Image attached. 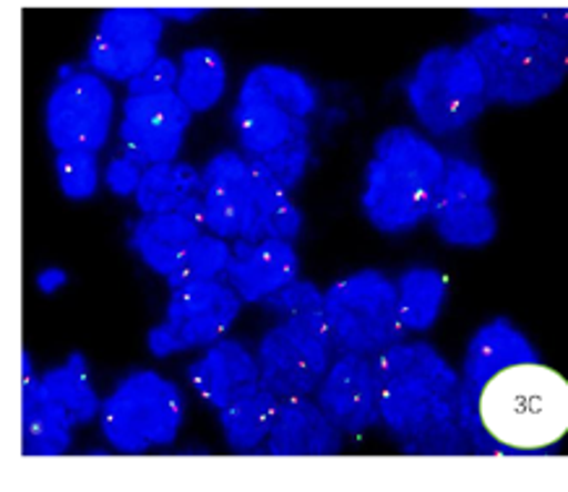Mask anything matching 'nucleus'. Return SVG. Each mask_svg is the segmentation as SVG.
I'll use <instances>...</instances> for the list:
<instances>
[{"instance_id": "nucleus-1", "label": "nucleus", "mask_w": 568, "mask_h": 492, "mask_svg": "<svg viewBox=\"0 0 568 492\" xmlns=\"http://www.w3.org/2000/svg\"><path fill=\"white\" fill-rule=\"evenodd\" d=\"M508 21L483 29L467 48L480 63L490 102L529 104L564 84L568 11H504Z\"/></svg>"}, {"instance_id": "nucleus-2", "label": "nucleus", "mask_w": 568, "mask_h": 492, "mask_svg": "<svg viewBox=\"0 0 568 492\" xmlns=\"http://www.w3.org/2000/svg\"><path fill=\"white\" fill-rule=\"evenodd\" d=\"M462 407L473 409L477 428L496 449L545 451L568 432V380L540 360L519 362L490 376Z\"/></svg>"}, {"instance_id": "nucleus-3", "label": "nucleus", "mask_w": 568, "mask_h": 492, "mask_svg": "<svg viewBox=\"0 0 568 492\" xmlns=\"http://www.w3.org/2000/svg\"><path fill=\"white\" fill-rule=\"evenodd\" d=\"M378 414L399 435H425L452 420L462 404V378L425 341L394 345L373 357Z\"/></svg>"}, {"instance_id": "nucleus-4", "label": "nucleus", "mask_w": 568, "mask_h": 492, "mask_svg": "<svg viewBox=\"0 0 568 492\" xmlns=\"http://www.w3.org/2000/svg\"><path fill=\"white\" fill-rule=\"evenodd\" d=\"M318 92L303 73L287 65L261 63L245 73L233 123L243 148L264 156L297 136H308V117Z\"/></svg>"}, {"instance_id": "nucleus-5", "label": "nucleus", "mask_w": 568, "mask_h": 492, "mask_svg": "<svg viewBox=\"0 0 568 492\" xmlns=\"http://www.w3.org/2000/svg\"><path fill=\"white\" fill-rule=\"evenodd\" d=\"M324 316L334 347L345 355L378 357L399 345L405 334L396 281L378 268H363L334 281L324 293Z\"/></svg>"}, {"instance_id": "nucleus-6", "label": "nucleus", "mask_w": 568, "mask_h": 492, "mask_svg": "<svg viewBox=\"0 0 568 492\" xmlns=\"http://www.w3.org/2000/svg\"><path fill=\"white\" fill-rule=\"evenodd\" d=\"M407 96L417 121L436 136L465 129L490 102L480 63L467 44L430 50L407 81Z\"/></svg>"}, {"instance_id": "nucleus-7", "label": "nucleus", "mask_w": 568, "mask_h": 492, "mask_svg": "<svg viewBox=\"0 0 568 492\" xmlns=\"http://www.w3.org/2000/svg\"><path fill=\"white\" fill-rule=\"evenodd\" d=\"M183 393L154 370L125 376L104 399L100 422L104 438L123 453L173 443L183 422Z\"/></svg>"}, {"instance_id": "nucleus-8", "label": "nucleus", "mask_w": 568, "mask_h": 492, "mask_svg": "<svg viewBox=\"0 0 568 492\" xmlns=\"http://www.w3.org/2000/svg\"><path fill=\"white\" fill-rule=\"evenodd\" d=\"M334 341L324 312L290 316L261 337V386L280 401L305 399L328 370Z\"/></svg>"}, {"instance_id": "nucleus-9", "label": "nucleus", "mask_w": 568, "mask_h": 492, "mask_svg": "<svg viewBox=\"0 0 568 492\" xmlns=\"http://www.w3.org/2000/svg\"><path fill=\"white\" fill-rule=\"evenodd\" d=\"M243 300L227 281H201L173 289L164 320L149 331L146 345L154 357L216 345L241 316Z\"/></svg>"}, {"instance_id": "nucleus-10", "label": "nucleus", "mask_w": 568, "mask_h": 492, "mask_svg": "<svg viewBox=\"0 0 568 492\" xmlns=\"http://www.w3.org/2000/svg\"><path fill=\"white\" fill-rule=\"evenodd\" d=\"M115 96L100 73L71 71L58 81L44 107V129L58 152H100L108 144Z\"/></svg>"}, {"instance_id": "nucleus-11", "label": "nucleus", "mask_w": 568, "mask_h": 492, "mask_svg": "<svg viewBox=\"0 0 568 492\" xmlns=\"http://www.w3.org/2000/svg\"><path fill=\"white\" fill-rule=\"evenodd\" d=\"M162 17L149 9L104 11L89 40V65L102 79L129 84L160 58Z\"/></svg>"}, {"instance_id": "nucleus-12", "label": "nucleus", "mask_w": 568, "mask_h": 492, "mask_svg": "<svg viewBox=\"0 0 568 492\" xmlns=\"http://www.w3.org/2000/svg\"><path fill=\"white\" fill-rule=\"evenodd\" d=\"M191 117L193 110L178 92L129 94V100L123 102L121 131H118L123 156L144 170L152 164L175 162Z\"/></svg>"}, {"instance_id": "nucleus-13", "label": "nucleus", "mask_w": 568, "mask_h": 492, "mask_svg": "<svg viewBox=\"0 0 568 492\" xmlns=\"http://www.w3.org/2000/svg\"><path fill=\"white\" fill-rule=\"evenodd\" d=\"M256 193L251 162L224 148L201 173V225L216 237L253 240Z\"/></svg>"}, {"instance_id": "nucleus-14", "label": "nucleus", "mask_w": 568, "mask_h": 492, "mask_svg": "<svg viewBox=\"0 0 568 492\" xmlns=\"http://www.w3.org/2000/svg\"><path fill=\"white\" fill-rule=\"evenodd\" d=\"M297 268H301V260L293 243L276 240V237H266L261 243L237 240L224 279L243 303H264L268 295L293 285Z\"/></svg>"}, {"instance_id": "nucleus-15", "label": "nucleus", "mask_w": 568, "mask_h": 492, "mask_svg": "<svg viewBox=\"0 0 568 492\" xmlns=\"http://www.w3.org/2000/svg\"><path fill=\"white\" fill-rule=\"evenodd\" d=\"M363 212L381 233H407L430 216V191L388 170L376 156L365 167Z\"/></svg>"}, {"instance_id": "nucleus-16", "label": "nucleus", "mask_w": 568, "mask_h": 492, "mask_svg": "<svg viewBox=\"0 0 568 492\" xmlns=\"http://www.w3.org/2000/svg\"><path fill=\"white\" fill-rule=\"evenodd\" d=\"M189 378L201 397L214 409H227L235 401L261 389L258 357L241 341H216L189 368Z\"/></svg>"}, {"instance_id": "nucleus-17", "label": "nucleus", "mask_w": 568, "mask_h": 492, "mask_svg": "<svg viewBox=\"0 0 568 492\" xmlns=\"http://www.w3.org/2000/svg\"><path fill=\"white\" fill-rule=\"evenodd\" d=\"M318 407L342 430H361L378 412V383L368 357L342 355L326 370Z\"/></svg>"}, {"instance_id": "nucleus-18", "label": "nucleus", "mask_w": 568, "mask_h": 492, "mask_svg": "<svg viewBox=\"0 0 568 492\" xmlns=\"http://www.w3.org/2000/svg\"><path fill=\"white\" fill-rule=\"evenodd\" d=\"M519 362H537L535 347L511 320H490L475 334L467 347L465 370H462V399L475 397V391L490 376Z\"/></svg>"}, {"instance_id": "nucleus-19", "label": "nucleus", "mask_w": 568, "mask_h": 492, "mask_svg": "<svg viewBox=\"0 0 568 492\" xmlns=\"http://www.w3.org/2000/svg\"><path fill=\"white\" fill-rule=\"evenodd\" d=\"M268 438V449L280 457H321L339 449L336 424L324 409L305 399L280 401Z\"/></svg>"}, {"instance_id": "nucleus-20", "label": "nucleus", "mask_w": 568, "mask_h": 492, "mask_svg": "<svg viewBox=\"0 0 568 492\" xmlns=\"http://www.w3.org/2000/svg\"><path fill=\"white\" fill-rule=\"evenodd\" d=\"M199 235L201 222L185 212L144 214L133 225L131 248L139 253L149 271L168 279Z\"/></svg>"}, {"instance_id": "nucleus-21", "label": "nucleus", "mask_w": 568, "mask_h": 492, "mask_svg": "<svg viewBox=\"0 0 568 492\" xmlns=\"http://www.w3.org/2000/svg\"><path fill=\"white\" fill-rule=\"evenodd\" d=\"M373 156L384 162L388 170L423 185L430 193L446 170L444 152L436 144H430L423 133L407 129V125H394V129L381 133L373 144Z\"/></svg>"}, {"instance_id": "nucleus-22", "label": "nucleus", "mask_w": 568, "mask_h": 492, "mask_svg": "<svg viewBox=\"0 0 568 492\" xmlns=\"http://www.w3.org/2000/svg\"><path fill=\"white\" fill-rule=\"evenodd\" d=\"M253 173V193H256V219H253V240L261 243L266 237L293 243L301 235V212H297L290 191L282 188L280 181L268 173L264 162L253 156L251 160Z\"/></svg>"}, {"instance_id": "nucleus-23", "label": "nucleus", "mask_w": 568, "mask_h": 492, "mask_svg": "<svg viewBox=\"0 0 568 492\" xmlns=\"http://www.w3.org/2000/svg\"><path fill=\"white\" fill-rule=\"evenodd\" d=\"M201 193V173L189 162L152 164L141 175L136 204L144 214H164L183 208Z\"/></svg>"}, {"instance_id": "nucleus-24", "label": "nucleus", "mask_w": 568, "mask_h": 492, "mask_svg": "<svg viewBox=\"0 0 568 492\" xmlns=\"http://www.w3.org/2000/svg\"><path fill=\"white\" fill-rule=\"evenodd\" d=\"M399 320L409 331H428L446 303V279L430 266H413L396 279Z\"/></svg>"}, {"instance_id": "nucleus-25", "label": "nucleus", "mask_w": 568, "mask_h": 492, "mask_svg": "<svg viewBox=\"0 0 568 492\" xmlns=\"http://www.w3.org/2000/svg\"><path fill=\"white\" fill-rule=\"evenodd\" d=\"M181 76L178 89L181 100L193 113H206L224 96L227 89V69L214 48H189L181 55Z\"/></svg>"}, {"instance_id": "nucleus-26", "label": "nucleus", "mask_w": 568, "mask_h": 492, "mask_svg": "<svg viewBox=\"0 0 568 492\" xmlns=\"http://www.w3.org/2000/svg\"><path fill=\"white\" fill-rule=\"evenodd\" d=\"M40 389L52 404H58L71 417L73 424L89 422L100 409L94 386L87 372V357L73 352L61 368H52L40 378Z\"/></svg>"}, {"instance_id": "nucleus-27", "label": "nucleus", "mask_w": 568, "mask_h": 492, "mask_svg": "<svg viewBox=\"0 0 568 492\" xmlns=\"http://www.w3.org/2000/svg\"><path fill=\"white\" fill-rule=\"evenodd\" d=\"M276 409H280V399L268 393L264 386L222 409V428L227 443L241 451L258 445L274 428Z\"/></svg>"}, {"instance_id": "nucleus-28", "label": "nucleus", "mask_w": 568, "mask_h": 492, "mask_svg": "<svg viewBox=\"0 0 568 492\" xmlns=\"http://www.w3.org/2000/svg\"><path fill=\"white\" fill-rule=\"evenodd\" d=\"M440 240L457 248H483L498 233V219L490 204H462L433 212Z\"/></svg>"}, {"instance_id": "nucleus-29", "label": "nucleus", "mask_w": 568, "mask_h": 492, "mask_svg": "<svg viewBox=\"0 0 568 492\" xmlns=\"http://www.w3.org/2000/svg\"><path fill=\"white\" fill-rule=\"evenodd\" d=\"M493 181L483 173L480 164L467 160H448L440 181L430 193V214L438 208L462 206V204H490Z\"/></svg>"}, {"instance_id": "nucleus-30", "label": "nucleus", "mask_w": 568, "mask_h": 492, "mask_svg": "<svg viewBox=\"0 0 568 492\" xmlns=\"http://www.w3.org/2000/svg\"><path fill=\"white\" fill-rule=\"evenodd\" d=\"M230 258H233V245L224 243V237L216 235H199L185 250L181 264L168 277L170 289H181L189 285H201V281L222 279L227 271Z\"/></svg>"}, {"instance_id": "nucleus-31", "label": "nucleus", "mask_w": 568, "mask_h": 492, "mask_svg": "<svg viewBox=\"0 0 568 492\" xmlns=\"http://www.w3.org/2000/svg\"><path fill=\"white\" fill-rule=\"evenodd\" d=\"M55 175L61 191L71 201H87L97 193L100 173H97V154L84 148H71V152H58Z\"/></svg>"}, {"instance_id": "nucleus-32", "label": "nucleus", "mask_w": 568, "mask_h": 492, "mask_svg": "<svg viewBox=\"0 0 568 492\" xmlns=\"http://www.w3.org/2000/svg\"><path fill=\"white\" fill-rule=\"evenodd\" d=\"M256 160L264 162V167L276 177V181H280L282 188L293 191L295 185L303 181L305 167H308V160H311L308 136H297L293 141H287L284 146L274 148V152H268L264 156H256Z\"/></svg>"}, {"instance_id": "nucleus-33", "label": "nucleus", "mask_w": 568, "mask_h": 492, "mask_svg": "<svg viewBox=\"0 0 568 492\" xmlns=\"http://www.w3.org/2000/svg\"><path fill=\"white\" fill-rule=\"evenodd\" d=\"M264 305L268 312L290 318V316H308V312H324V295L313 281H293L280 293L268 295Z\"/></svg>"}, {"instance_id": "nucleus-34", "label": "nucleus", "mask_w": 568, "mask_h": 492, "mask_svg": "<svg viewBox=\"0 0 568 492\" xmlns=\"http://www.w3.org/2000/svg\"><path fill=\"white\" fill-rule=\"evenodd\" d=\"M178 76H181V65L170 58H156L144 73H139L136 79H131L129 94H160V92H175Z\"/></svg>"}, {"instance_id": "nucleus-35", "label": "nucleus", "mask_w": 568, "mask_h": 492, "mask_svg": "<svg viewBox=\"0 0 568 492\" xmlns=\"http://www.w3.org/2000/svg\"><path fill=\"white\" fill-rule=\"evenodd\" d=\"M141 175H144V167H139L129 156H118V160H110L108 170H104V185H108L110 193L121 198L136 196Z\"/></svg>"}, {"instance_id": "nucleus-36", "label": "nucleus", "mask_w": 568, "mask_h": 492, "mask_svg": "<svg viewBox=\"0 0 568 492\" xmlns=\"http://www.w3.org/2000/svg\"><path fill=\"white\" fill-rule=\"evenodd\" d=\"M65 281H69V274H65L63 268H44V271L37 274V287H40L44 295L61 289Z\"/></svg>"}, {"instance_id": "nucleus-37", "label": "nucleus", "mask_w": 568, "mask_h": 492, "mask_svg": "<svg viewBox=\"0 0 568 492\" xmlns=\"http://www.w3.org/2000/svg\"><path fill=\"white\" fill-rule=\"evenodd\" d=\"M160 13V17H178L181 21H189V19H196V17H201V9H191V11H181V9H164V11H156Z\"/></svg>"}]
</instances>
